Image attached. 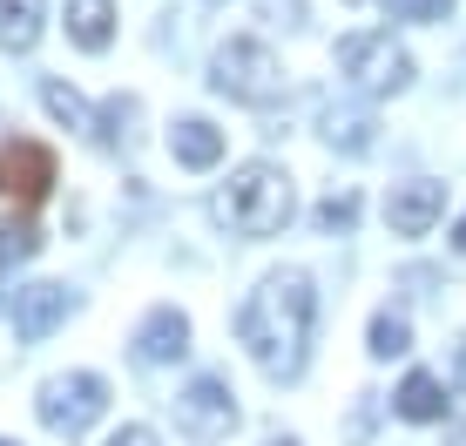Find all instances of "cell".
<instances>
[{"mask_svg":"<svg viewBox=\"0 0 466 446\" xmlns=\"http://www.w3.org/2000/svg\"><path fill=\"white\" fill-rule=\"evenodd\" d=\"M311 325H318L311 270H270V278L244 298V311H237V339H244V352L264 365L270 379H298L304 372Z\"/></svg>","mask_w":466,"mask_h":446,"instance_id":"cell-1","label":"cell"},{"mask_svg":"<svg viewBox=\"0 0 466 446\" xmlns=\"http://www.w3.org/2000/svg\"><path fill=\"white\" fill-rule=\"evenodd\" d=\"M298 210V189L278 163H244L230 169V183L210 197V223L230 237H278Z\"/></svg>","mask_w":466,"mask_h":446,"instance_id":"cell-2","label":"cell"},{"mask_svg":"<svg viewBox=\"0 0 466 446\" xmlns=\"http://www.w3.org/2000/svg\"><path fill=\"white\" fill-rule=\"evenodd\" d=\"M210 88L230 95L237 108H278L284 102V68H278V55H270L264 41L230 35L210 55Z\"/></svg>","mask_w":466,"mask_h":446,"instance_id":"cell-3","label":"cell"},{"mask_svg":"<svg viewBox=\"0 0 466 446\" xmlns=\"http://www.w3.org/2000/svg\"><path fill=\"white\" fill-rule=\"evenodd\" d=\"M339 68L359 95H406L412 88V55L392 41V27H359V35H345Z\"/></svg>","mask_w":466,"mask_h":446,"instance_id":"cell-4","label":"cell"},{"mask_svg":"<svg viewBox=\"0 0 466 446\" xmlns=\"http://www.w3.org/2000/svg\"><path fill=\"white\" fill-rule=\"evenodd\" d=\"M41 426L47 433H61V440H82L95 420L108 412V379H95V372H61V379H47L41 386Z\"/></svg>","mask_w":466,"mask_h":446,"instance_id":"cell-5","label":"cell"},{"mask_svg":"<svg viewBox=\"0 0 466 446\" xmlns=\"http://www.w3.org/2000/svg\"><path fill=\"white\" fill-rule=\"evenodd\" d=\"M176 426H183V433H197V440H223V433L237 426V392H230V379H217V372L189 379V386L176 392Z\"/></svg>","mask_w":466,"mask_h":446,"instance_id":"cell-6","label":"cell"},{"mask_svg":"<svg viewBox=\"0 0 466 446\" xmlns=\"http://www.w3.org/2000/svg\"><path fill=\"white\" fill-rule=\"evenodd\" d=\"M47 189H55V149H47V142L14 136L7 149H0V197H14L21 210H35Z\"/></svg>","mask_w":466,"mask_h":446,"instance_id":"cell-7","label":"cell"},{"mask_svg":"<svg viewBox=\"0 0 466 446\" xmlns=\"http://www.w3.org/2000/svg\"><path fill=\"white\" fill-rule=\"evenodd\" d=\"M68 311H75L68 284H27V291H14V331H21L27 345L55 339V331L68 325Z\"/></svg>","mask_w":466,"mask_h":446,"instance_id":"cell-8","label":"cell"},{"mask_svg":"<svg viewBox=\"0 0 466 446\" xmlns=\"http://www.w3.org/2000/svg\"><path fill=\"white\" fill-rule=\"evenodd\" d=\"M440 217H446V183H432V177H412V183H399L392 197H385L392 237H426Z\"/></svg>","mask_w":466,"mask_h":446,"instance_id":"cell-9","label":"cell"},{"mask_svg":"<svg viewBox=\"0 0 466 446\" xmlns=\"http://www.w3.org/2000/svg\"><path fill=\"white\" fill-rule=\"evenodd\" d=\"M128 345H136V365H176V359H189V318L176 305H156Z\"/></svg>","mask_w":466,"mask_h":446,"instance_id":"cell-10","label":"cell"},{"mask_svg":"<svg viewBox=\"0 0 466 446\" xmlns=\"http://www.w3.org/2000/svg\"><path fill=\"white\" fill-rule=\"evenodd\" d=\"M169 156L183 169H217L223 163V129H217V122H203V116H183L169 129Z\"/></svg>","mask_w":466,"mask_h":446,"instance_id":"cell-11","label":"cell"},{"mask_svg":"<svg viewBox=\"0 0 466 446\" xmlns=\"http://www.w3.org/2000/svg\"><path fill=\"white\" fill-rule=\"evenodd\" d=\"M446 406H453V400H446V386L432 372H406V379H399V392H392V412H399V420H412V426L446 420Z\"/></svg>","mask_w":466,"mask_h":446,"instance_id":"cell-12","label":"cell"},{"mask_svg":"<svg viewBox=\"0 0 466 446\" xmlns=\"http://www.w3.org/2000/svg\"><path fill=\"white\" fill-rule=\"evenodd\" d=\"M68 41L82 55H102L116 41V0H68Z\"/></svg>","mask_w":466,"mask_h":446,"instance_id":"cell-13","label":"cell"},{"mask_svg":"<svg viewBox=\"0 0 466 446\" xmlns=\"http://www.w3.org/2000/svg\"><path fill=\"white\" fill-rule=\"evenodd\" d=\"M372 129H379L372 108H351V102H345V108L331 102V108H325V122H318V136H325L339 156H365V149H372Z\"/></svg>","mask_w":466,"mask_h":446,"instance_id":"cell-14","label":"cell"},{"mask_svg":"<svg viewBox=\"0 0 466 446\" xmlns=\"http://www.w3.org/2000/svg\"><path fill=\"white\" fill-rule=\"evenodd\" d=\"M41 41V0H0V47L27 55Z\"/></svg>","mask_w":466,"mask_h":446,"instance_id":"cell-15","label":"cell"},{"mask_svg":"<svg viewBox=\"0 0 466 446\" xmlns=\"http://www.w3.org/2000/svg\"><path fill=\"white\" fill-rule=\"evenodd\" d=\"M41 108L61 122V129H75V136H95V108H88V102H82V95H75L68 82H55V75L41 82Z\"/></svg>","mask_w":466,"mask_h":446,"instance_id":"cell-16","label":"cell"},{"mask_svg":"<svg viewBox=\"0 0 466 446\" xmlns=\"http://www.w3.org/2000/svg\"><path fill=\"white\" fill-rule=\"evenodd\" d=\"M128 122H136V95H108V102L95 108V142H102V149H128V142H136Z\"/></svg>","mask_w":466,"mask_h":446,"instance_id":"cell-17","label":"cell"},{"mask_svg":"<svg viewBox=\"0 0 466 446\" xmlns=\"http://www.w3.org/2000/svg\"><path fill=\"white\" fill-rule=\"evenodd\" d=\"M35 250H41V230H35V217H27V210H14V217H0V264H27V258H35Z\"/></svg>","mask_w":466,"mask_h":446,"instance_id":"cell-18","label":"cell"},{"mask_svg":"<svg viewBox=\"0 0 466 446\" xmlns=\"http://www.w3.org/2000/svg\"><path fill=\"white\" fill-rule=\"evenodd\" d=\"M365 352H372V359H406V352H412L406 311H379V318H372V339H365Z\"/></svg>","mask_w":466,"mask_h":446,"instance_id":"cell-19","label":"cell"},{"mask_svg":"<svg viewBox=\"0 0 466 446\" xmlns=\"http://www.w3.org/2000/svg\"><path fill=\"white\" fill-rule=\"evenodd\" d=\"M311 217H318V230H325V237H345L351 223H359V189H331Z\"/></svg>","mask_w":466,"mask_h":446,"instance_id":"cell-20","label":"cell"},{"mask_svg":"<svg viewBox=\"0 0 466 446\" xmlns=\"http://www.w3.org/2000/svg\"><path fill=\"white\" fill-rule=\"evenodd\" d=\"M392 21H453V0H385Z\"/></svg>","mask_w":466,"mask_h":446,"instance_id":"cell-21","label":"cell"},{"mask_svg":"<svg viewBox=\"0 0 466 446\" xmlns=\"http://www.w3.org/2000/svg\"><path fill=\"white\" fill-rule=\"evenodd\" d=\"M108 446H156V433H149V426H122Z\"/></svg>","mask_w":466,"mask_h":446,"instance_id":"cell-22","label":"cell"},{"mask_svg":"<svg viewBox=\"0 0 466 446\" xmlns=\"http://www.w3.org/2000/svg\"><path fill=\"white\" fill-rule=\"evenodd\" d=\"M453 386L466 392V339H453Z\"/></svg>","mask_w":466,"mask_h":446,"instance_id":"cell-23","label":"cell"},{"mask_svg":"<svg viewBox=\"0 0 466 446\" xmlns=\"http://www.w3.org/2000/svg\"><path fill=\"white\" fill-rule=\"evenodd\" d=\"M453 250H460V258H466V217L453 223Z\"/></svg>","mask_w":466,"mask_h":446,"instance_id":"cell-24","label":"cell"},{"mask_svg":"<svg viewBox=\"0 0 466 446\" xmlns=\"http://www.w3.org/2000/svg\"><path fill=\"white\" fill-rule=\"evenodd\" d=\"M446 446H466V426H453V440H446Z\"/></svg>","mask_w":466,"mask_h":446,"instance_id":"cell-25","label":"cell"},{"mask_svg":"<svg viewBox=\"0 0 466 446\" xmlns=\"http://www.w3.org/2000/svg\"><path fill=\"white\" fill-rule=\"evenodd\" d=\"M264 446H298V440H291V433H278V440H264Z\"/></svg>","mask_w":466,"mask_h":446,"instance_id":"cell-26","label":"cell"},{"mask_svg":"<svg viewBox=\"0 0 466 446\" xmlns=\"http://www.w3.org/2000/svg\"><path fill=\"white\" fill-rule=\"evenodd\" d=\"M0 446H14V440H0Z\"/></svg>","mask_w":466,"mask_h":446,"instance_id":"cell-27","label":"cell"}]
</instances>
